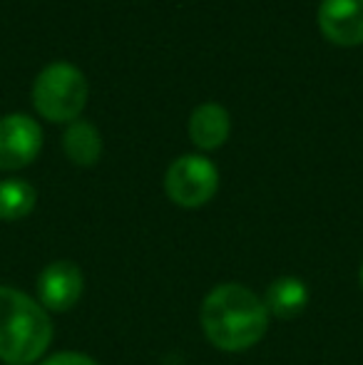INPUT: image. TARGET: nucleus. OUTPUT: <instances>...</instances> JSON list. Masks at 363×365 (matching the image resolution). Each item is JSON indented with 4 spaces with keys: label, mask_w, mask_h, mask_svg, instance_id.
<instances>
[{
    "label": "nucleus",
    "mask_w": 363,
    "mask_h": 365,
    "mask_svg": "<svg viewBox=\"0 0 363 365\" xmlns=\"http://www.w3.org/2000/svg\"><path fill=\"white\" fill-rule=\"evenodd\" d=\"M269 328V311L242 284H219L202 303V331L214 348L239 353L254 348Z\"/></svg>",
    "instance_id": "nucleus-1"
},
{
    "label": "nucleus",
    "mask_w": 363,
    "mask_h": 365,
    "mask_svg": "<svg viewBox=\"0 0 363 365\" xmlns=\"http://www.w3.org/2000/svg\"><path fill=\"white\" fill-rule=\"evenodd\" d=\"M53 341V321L35 298L0 286V361L35 363Z\"/></svg>",
    "instance_id": "nucleus-2"
},
{
    "label": "nucleus",
    "mask_w": 363,
    "mask_h": 365,
    "mask_svg": "<svg viewBox=\"0 0 363 365\" xmlns=\"http://www.w3.org/2000/svg\"><path fill=\"white\" fill-rule=\"evenodd\" d=\"M35 110L50 122H75L88 105V80L70 63H53L35 77Z\"/></svg>",
    "instance_id": "nucleus-3"
},
{
    "label": "nucleus",
    "mask_w": 363,
    "mask_h": 365,
    "mask_svg": "<svg viewBox=\"0 0 363 365\" xmlns=\"http://www.w3.org/2000/svg\"><path fill=\"white\" fill-rule=\"evenodd\" d=\"M167 197L184 209L204 207L219 189V172L202 154H184L175 159L165 174Z\"/></svg>",
    "instance_id": "nucleus-4"
},
{
    "label": "nucleus",
    "mask_w": 363,
    "mask_h": 365,
    "mask_svg": "<svg viewBox=\"0 0 363 365\" xmlns=\"http://www.w3.org/2000/svg\"><path fill=\"white\" fill-rule=\"evenodd\" d=\"M43 130L28 115H8L0 120V169H23L40 154Z\"/></svg>",
    "instance_id": "nucleus-5"
},
{
    "label": "nucleus",
    "mask_w": 363,
    "mask_h": 365,
    "mask_svg": "<svg viewBox=\"0 0 363 365\" xmlns=\"http://www.w3.org/2000/svg\"><path fill=\"white\" fill-rule=\"evenodd\" d=\"M83 291L85 276L73 261H53L38 276V303L45 311H70L80 301Z\"/></svg>",
    "instance_id": "nucleus-6"
},
{
    "label": "nucleus",
    "mask_w": 363,
    "mask_h": 365,
    "mask_svg": "<svg viewBox=\"0 0 363 365\" xmlns=\"http://www.w3.org/2000/svg\"><path fill=\"white\" fill-rule=\"evenodd\" d=\"M319 28L336 45L363 43V0H321Z\"/></svg>",
    "instance_id": "nucleus-7"
},
{
    "label": "nucleus",
    "mask_w": 363,
    "mask_h": 365,
    "mask_svg": "<svg viewBox=\"0 0 363 365\" xmlns=\"http://www.w3.org/2000/svg\"><path fill=\"white\" fill-rule=\"evenodd\" d=\"M232 120H229L227 107L217 102H204L194 107L189 117V137L199 149H217L229 140Z\"/></svg>",
    "instance_id": "nucleus-8"
},
{
    "label": "nucleus",
    "mask_w": 363,
    "mask_h": 365,
    "mask_svg": "<svg viewBox=\"0 0 363 365\" xmlns=\"http://www.w3.org/2000/svg\"><path fill=\"white\" fill-rule=\"evenodd\" d=\"M306 303H309V289L296 276H281V279L272 281L267 296H264L269 316L281 318V321H291L299 313H304Z\"/></svg>",
    "instance_id": "nucleus-9"
},
{
    "label": "nucleus",
    "mask_w": 363,
    "mask_h": 365,
    "mask_svg": "<svg viewBox=\"0 0 363 365\" xmlns=\"http://www.w3.org/2000/svg\"><path fill=\"white\" fill-rule=\"evenodd\" d=\"M63 149L68 159L78 167H92L102 157V137L95 125L85 120L70 122L63 135Z\"/></svg>",
    "instance_id": "nucleus-10"
},
{
    "label": "nucleus",
    "mask_w": 363,
    "mask_h": 365,
    "mask_svg": "<svg viewBox=\"0 0 363 365\" xmlns=\"http://www.w3.org/2000/svg\"><path fill=\"white\" fill-rule=\"evenodd\" d=\"M38 192L33 184L23 179H5L0 182V219L3 221H20L35 209Z\"/></svg>",
    "instance_id": "nucleus-11"
},
{
    "label": "nucleus",
    "mask_w": 363,
    "mask_h": 365,
    "mask_svg": "<svg viewBox=\"0 0 363 365\" xmlns=\"http://www.w3.org/2000/svg\"><path fill=\"white\" fill-rule=\"evenodd\" d=\"M40 365H97V361H92L85 353H75V351H65V353H55V356L45 358Z\"/></svg>",
    "instance_id": "nucleus-12"
},
{
    "label": "nucleus",
    "mask_w": 363,
    "mask_h": 365,
    "mask_svg": "<svg viewBox=\"0 0 363 365\" xmlns=\"http://www.w3.org/2000/svg\"><path fill=\"white\" fill-rule=\"evenodd\" d=\"M359 279H361V286H363V264H361V274H359Z\"/></svg>",
    "instance_id": "nucleus-13"
}]
</instances>
